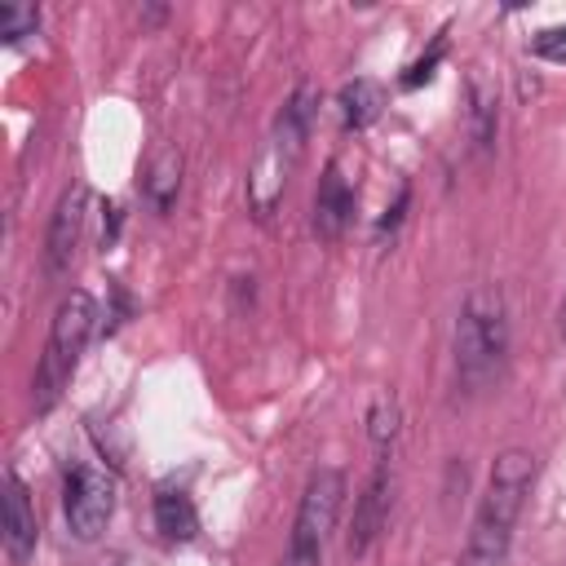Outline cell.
Returning <instances> with one entry per match:
<instances>
[{
    "instance_id": "6da1fadb",
    "label": "cell",
    "mask_w": 566,
    "mask_h": 566,
    "mask_svg": "<svg viewBox=\"0 0 566 566\" xmlns=\"http://www.w3.org/2000/svg\"><path fill=\"white\" fill-rule=\"evenodd\" d=\"M513 327H509V301L500 283H473L455 310L451 327V380L460 398H482L500 385L509 363Z\"/></svg>"
},
{
    "instance_id": "7a4b0ae2",
    "label": "cell",
    "mask_w": 566,
    "mask_h": 566,
    "mask_svg": "<svg viewBox=\"0 0 566 566\" xmlns=\"http://www.w3.org/2000/svg\"><path fill=\"white\" fill-rule=\"evenodd\" d=\"M535 473H539V460L526 447H504L491 460L469 539L460 548V566H504L509 562L513 531H517V522L526 513V500L535 491Z\"/></svg>"
},
{
    "instance_id": "3957f363",
    "label": "cell",
    "mask_w": 566,
    "mask_h": 566,
    "mask_svg": "<svg viewBox=\"0 0 566 566\" xmlns=\"http://www.w3.org/2000/svg\"><path fill=\"white\" fill-rule=\"evenodd\" d=\"M314 106H318V93L301 84L283 102V111L274 115V124L265 133V142H261V150H256V159L248 168V203H252L256 221L274 217V208H279V199H283V190H287V181H292V172H296V164L305 155Z\"/></svg>"
},
{
    "instance_id": "277c9868",
    "label": "cell",
    "mask_w": 566,
    "mask_h": 566,
    "mask_svg": "<svg viewBox=\"0 0 566 566\" xmlns=\"http://www.w3.org/2000/svg\"><path fill=\"white\" fill-rule=\"evenodd\" d=\"M93 327H97L93 296L84 287H71L57 301V310H53V323H49V336H44V354L35 363V376H31V407H35V416H49L57 407V398L66 394Z\"/></svg>"
},
{
    "instance_id": "5b68a950",
    "label": "cell",
    "mask_w": 566,
    "mask_h": 566,
    "mask_svg": "<svg viewBox=\"0 0 566 566\" xmlns=\"http://www.w3.org/2000/svg\"><path fill=\"white\" fill-rule=\"evenodd\" d=\"M345 491L349 486L336 464H323L305 478V491H301L296 517H292V535H287V553L279 566H323V548L340 522Z\"/></svg>"
},
{
    "instance_id": "8992f818",
    "label": "cell",
    "mask_w": 566,
    "mask_h": 566,
    "mask_svg": "<svg viewBox=\"0 0 566 566\" xmlns=\"http://www.w3.org/2000/svg\"><path fill=\"white\" fill-rule=\"evenodd\" d=\"M62 513L80 544H93L115 513V478L97 464H75L62 482Z\"/></svg>"
},
{
    "instance_id": "52a82bcc",
    "label": "cell",
    "mask_w": 566,
    "mask_h": 566,
    "mask_svg": "<svg viewBox=\"0 0 566 566\" xmlns=\"http://www.w3.org/2000/svg\"><path fill=\"white\" fill-rule=\"evenodd\" d=\"M84 221H88V190H84V181H71L57 195V203L49 212V230H44V274L49 279L71 270L75 248L84 239Z\"/></svg>"
},
{
    "instance_id": "ba28073f",
    "label": "cell",
    "mask_w": 566,
    "mask_h": 566,
    "mask_svg": "<svg viewBox=\"0 0 566 566\" xmlns=\"http://www.w3.org/2000/svg\"><path fill=\"white\" fill-rule=\"evenodd\" d=\"M389 504H394V464H389V455H380L371 478L363 482V491L354 500V513H349V531H345L349 557H363L380 539V531L389 522Z\"/></svg>"
},
{
    "instance_id": "9c48e42d",
    "label": "cell",
    "mask_w": 566,
    "mask_h": 566,
    "mask_svg": "<svg viewBox=\"0 0 566 566\" xmlns=\"http://www.w3.org/2000/svg\"><path fill=\"white\" fill-rule=\"evenodd\" d=\"M4 557L13 566H27L35 557V544H40V517H35V504H31V491L27 482L18 478V469H4Z\"/></svg>"
},
{
    "instance_id": "30bf717a",
    "label": "cell",
    "mask_w": 566,
    "mask_h": 566,
    "mask_svg": "<svg viewBox=\"0 0 566 566\" xmlns=\"http://www.w3.org/2000/svg\"><path fill=\"white\" fill-rule=\"evenodd\" d=\"M464 128L478 155H486L500 137V84L482 62L464 71Z\"/></svg>"
},
{
    "instance_id": "8fae6325",
    "label": "cell",
    "mask_w": 566,
    "mask_h": 566,
    "mask_svg": "<svg viewBox=\"0 0 566 566\" xmlns=\"http://www.w3.org/2000/svg\"><path fill=\"white\" fill-rule=\"evenodd\" d=\"M354 203H358V195H354L349 177L340 172L336 159H327V168L318 177V190H314V234L318 239H340L345 226L354 221Z\"/></svg>"
},
{
    "instance_id": "7c38bea8",
    "label": "cell",
    "mask_w": 566,
    "mask_h": 566,
    "mask_svg": "<svg viewBox=\"0 0 566 566\" xmlns=\"http://www.w3.org/2000/svg\"><path fill=\"white\" fill-rule=\"evenodd\" d=\"M155 531L168 544H190L199 535V513L186 486H159L155 491Z\"/></svg>"
},
{
    "instance_id": "4fadbf2b",
    "label": "cell",
    "mask_w": 566,
    "mask_h": 566,
    "mask_svg": "<svg viewBox=\"0 0 566 566\" xmlns=\"http://www.w3.org/2000/svg\"><path fill=\"white\" fill-rule=\"evenodd\" d=\"M336 106H340L345 128H367V124H376L380 111H385V88H380L376 80L358 75V80H349V84L336 93Z\"/></svg>"
},
{
    "instance_id": "5bb4252c",
    "label": "cell",
    "mask_w": 566,
    "mask_h": 566,
    "mask_svg": "<svg viewBox=\"0 0 566 566\" xmlns=\"http://www.w3.org/2000/svg\"><path fill=\"white\" fill-rule=\"evenodd\" d=\"M177 190H181V155L172 146H164L146 164V199L155 203V212H168L177 203Z\"/></svg>"
},
{
    "instance_id": "9a60e30c",
    "label": "cell",
    "mask_w": 566,
    "mask_h": 566,
    "mask_svg": "<svg viewBox=\"0 0 566 566\" xmlns=\"http://www.w3.org/2000/svg\"><path fill=\"white\" fill-rule=\"evenodd\" d=\"M398 420H402L398 398H394L389 389L376 394V398H371V411H367V438L376 442L380 455H389V447H394V438H398Z\"/></svg>"
},
{
    "instance_id": "2e32d148",
    "label": "cell",
    "mask_w": 566,
    "mask_h": 566,
    "mask_svg": "<svg viewBox=\"0 0 566 566\" xmlns=\"http://www.w3.org/2000/svg\"><path fill=\"white\" fill-rule=\"evenodd\" d=\"M40 27V9L35 4H0V35L9 44H18L22 35H35Z\"/></svg>"
},
{
    "instance_id": "e0dca14e",
    "label": "cell",
    "mask_w": 566,
    "mask_h": 566,
    "mask_svg": "<svg viewBox=\"0 0 566 566\" xmlns=\"http://www.w3.org/2000/svg\"><path fill=\"white\" fill-rule=\"evenodd\" d=\"M442 57H447V35H438V40H433V49H429L424 57H416V62H411V66L398 75V84H402V88H420V84H429Z\"/></svg>"
},
{
    "instance_id": "ac0fdd59",
    "label": "cell",
    "mask_w": 566,
    "mask_h": 566,
    "mask_svg": "<svg viewBox=\"0 0 566 566\" xmlns=\"http://www.w3.org/2000/svg\"><path fill=\"white\" fill-rule=\"evenodd\" d=\"M531 53L544 62H566V27H548L531 40Z\"/></svg>"
},
{
    "instance_id": "d6986e66",
    "label": "cell",
    "mask_w": 566,
    "mask_h": 566,
    "mask_svg": "<svg viewBox=\"0 0 566 566\" xmlns=\"http://www.w3.org/2000/svg\"><path fill=\"white\" fill-rule=\"evenodd\" d=\"M407 203H411V190L402 186V190H398V199H394V208H389V212L380 217V226H376V234H385V230H394V226L402 221V212H407Z\"/></svg>"
},
{
    "instance_id": "ffe728a7",
    "label": "cell",
    "mask_w": 566,
    "mask_h": 566,
    "mask_svg": "<svg viewBox=\"0 0 566 566\" xmlns=\"http://www.w3.org/2000/svg\"><path fill=\"white\" fill-rule=\"evenodd\" d=\"M557 327H562V336H566V296H562V305H557Z\"/></svg>"
}]
</instances>
